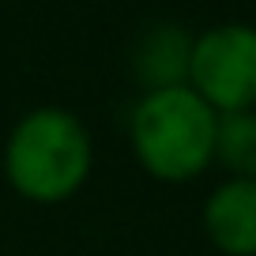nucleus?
Returning a JSON list of instances; mask_svg holds the SVG:
<instances>
[{"label":"nucleus","mask_w":256,"mask_h":256,"mask_svg":"<svg viewBox=\"0 0 256 256\" xmlns=\"http://www.w3.org/2000/svg\"><path fill=\"white\" fill-rule=\"evenodd\" d=\"M0 174L34 208L76 200L94 177V136L87 120L53 102L26 110L4 136Z\"/></svg>","instance_id":"nucleus-1"},{"label":"nucleus","mask_w":256,"mask_h":256,"mask_svg":"<svg viewBox=\"0 0 256 256\" xmlns=\"http://www.w3.org/2000/svg\"><path fill=\"white\" fill-rule=\"evenodd\" d=\"M218 113L188 83L140 90L128 110V151L151 181L188 184L215 170Z\"/></svg>","instance_id":"nucleus-2"},{"label":"nucleus","mask_w":256,"mask_h":256,"mask_svg":"<svg viewBox=\"0 0 256 256\" xmlns=\"http://www.w3.org/2000/svg\"><path fill=\"white\" fill-rule=\"evenodd\" d=\"M184 83L215 113L256 110V26L226 19L196 30Z\"/></svg>","instance_id":"nucleus-3"},{"label":"nucleus","mask_w":256,"mask_h":256,"mask_svg":"<svg viewBox=\"0 0 256 256\" xmlns=\"http://www.w3.org/2000/svg\"><path fill=\"white\" fill-rule=\"evenodd\" d=\"M200 230L222 256H256V177H222L200 204Z\"/></svg>","instance_id":"nucleus-4"},{"label":"nucleus","mask_w":256,"mask_h":256,"mask_svg":"<svg viewBox=\"0 0 256 256\" xmlns=\"http://www.w3.org/2000/svg\"><path fill=\"white\" fill-rule=\"evenodd\" d=\"M196 30L174 23V19H154L132 38L128 49V68L140 90H158V87H181L188 80V56Z\"/></svg>","instance_id":"nucleus-5"},{"label":"nucleus","mask_w":256,"mask_h":256,"mask_svg":"<svg viewBox=\"0 0 256 256\" xmlns=\"http://www.w3.org/2000/svg\"><path fill=\"white\" fill-rule=\"evenodd\" d=\"M215 166L222 177H256V110L218 113Z\"/></svg>","instance_id":"nucleus-6"}]
</instances>
